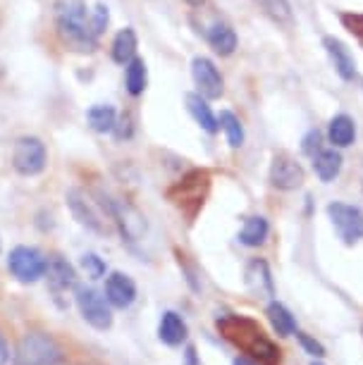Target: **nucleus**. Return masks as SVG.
<instances>
[{
	"mask_svg": "<svg viewBox=\"0 0 363 365\" xmlns=\"http://www.w3.org/2000/svg\"><path fill=\"white\" fill-rule=\"evenodd\" d=\"M218 327H220V332L232 344H237L239 349H244L246 354L256 358L258 365H280V361H282L280 349L263 334V329L253 320L242 318V315L239 318L237 315H230V318L218 320Z\"/></svg>",
	"mask_w": 363,
	"mask_h": 365,
	"instance_id": "nucleus-1",
	"label": "nucleus"
},
{
	"mask_svg": "<svg viewBox=\"0 0 363 365\" xmlns=\"http://www.w3.org/2000/svg\"><path fill=\"white\" fill-rule=\"evenodd\" d=\"M53 10H56V24L65 43L74 51L91 53L96 48V36L88 24L84 0H56Z\"/></svg>",
	"mask_w": 363,
	"mask_h": 365,
	"instance_id": "nucleus-2",
	"label": "nucleus"
},
{
	"mask_svg": "<svg viewBox=\"0 0 363 365\" xmlns=\"http://www.w3.org/2000/svg\"><path fill=\"white\" fill-rule=\"evenodd\" d=\"M60 361H63V351L53 336L44 332L24 334L15 356V365H58Z\"/></svg>",
	"mask_w": 363,
	"mask_h": 365,
	"instance_id": "nucleus-3",
	"label": "nucleus"
},
{
	"mask_svg": "<svg viewBox=\"0 0 363 365\" xmlns=\"http://www.w3.org/2000/svg\"><path fill=\"white\" fill-rule=\"evenodd\" d=\"M98 203L115 220V225L120 227V234L127 241L143 239V234H146V217L134 205H129L127 201H118V198H111L106 194H98Z\"/></svg>",
	"mask_w": 363,
	"mask_h": 365,
	"instance_id": "nucleus-4",
	"label": "nucleus"
},
{
	"mask_svg": "<svg viewBox=\"0 0 363 365\" xmlns=\"http://www.w3.org/2000/svg\"><path fill=\"white\" fill-rule=\"evenodd\" d=\"M327 217H330L332 227L337 230L339 239L344 241V244L352 246V244H359L363 239V210L361 208L334 201L327 205Z\"/></svg>",
	"mask_w": 363,
	"mask_h": 365,
	"instance_id": "nucleus-5",
	"label": "nucleus"
},
{
	"mask_svg": "<svg viewBox=\"0 0 363 365\" xmlns=\"http://www.w3.org/2000/svg\"><path fill=\"white\" fill-rule=\"evenodd\" d=\"M77 308L88 325L96 329H111L113 327V311L111 303L103 294H98L91 287L77 289Z\"/></svg>",
	"mask_w": 363,
	"mask_h": 365,
	"instance_id": "nucleus-6",
	"label": "nucleus"
},
{
	"mask_svg": "<svg viewBox=\"0 0 363 365\" xmlns=\"http://www.w3.org/2000/svg\"><path fill=\"white\" fill-rule=\"evenodd\" d=\"M46 163H48L46 146L36 136H22V139L15 143V150H12V168H15L19 175H24V177L39 175V172H44Z\"/></svg>",
	"mask_w": 363,
	"mask_h": 365,
	"instance_id": "nucleus-7",
	"label": "nucleus"
},
{
	"mask_svg": "<svg viewBox=\"0 0 363 365\" xmlns=\"http://www.w3.org/2000/svg\"><path fill=\"white\" fill-rule=\"evenodd\" d=\"M8 267L19 282L34 284L46 274V258L44 253L31 249V246H17V249L10 251Z\"/></svg>",
	"mask_w": 363,
	"mask_h": 365,
	"instance_id": "nucleus-8",
	"label": "nucleus"
},
{
	"mask_svg": "<svg viewBox=\"0 0 363 365\" xmlns=\"http://www.w3.org/2000/svg\"><path fill=\"white\" fill-rule=\"evenodd\" d=\"M67 205H70L72 215L77 217L79 225H84L86 230H91L96 234H106V220L98 212V208L93 205V201L88 198L81 189H70L67 191Z\"/></svg>",
	"mask_w": 363,
	"mask_h": 365,
	"instance_id": "nucleus-9",
	"label": "nucleus"
},
{
	"mask_svg": "<svg viewBox=\"0 0 363 365\" xmlns=\"http://www.w3.org/2000/svg\"><path fill=\"white\" fill-rule=\"evenodd\" d=\"M304 168L294 158L280 153L272 158L270 165V184L280 191H294L304 184Z\"/></svg>",
	"mask_w": 363,
	"mask_h": 365,
	"instance_id": "nucleus-10",
	"label": "nucleus"
},
{
	"mask_svg": "<svg viewBox=\"0 0 363 365\" xmlns=\"http://www.w3.org/2000/svg\"><path fill=\"white\" fill-rule=\"evenodd\" d=\"M191 77H194L198 93H201L203 98H220L223 96L225 84H223V77H220V72H218V67L213 65V60L194 58V63H191Z\"/></svg>",
	"mask_w": 363,
	"mask_h": 365,
	"instance_id": "nucleus-11",
	"label": "nucleus"
},
{
	"mask_svg": "<svg viewBox=\"0 0 363 365\" xmlns=\"http://www.w3.org/2000/svg\"><path fill=\"white\" fill-rule=\"evenodd\" d=\"M44 277L48 279V287H51L56 294L67 292V289H72L77 284V272H74V267L67 263L63 256H58V253H53L51 258H46Z\"/></svg>",
	"mask_w": 363,
	"mask_h": 365,
	"instance_id": "nucleus-12",
	"label": "nucleus"
},
{
	"mask_svg": "<svg viewBox=\"0 0 363 365\" xmlns=\"http://www.w3.org/2000/svg\"><path fill=\"white\" fill-rule=\"evenodd\" d=\"M106 299L115 308H129L136 301V284L125 272H113L106 279Z\"/></svg>",
	"mask_w": 363,
	"mask_h": 365,
	"instance_id": "nucleus-13",
	"label": "nucleus"
},
{
	"mask_svg": "<svg viewBox=\"0 0 363 365\" xmlns=\"http://www.w3.org/2000/svg\"><path fill=\"white\" fill-rule=\"evenodd\" d=\"M246 287H249L256 296H261V299H270V296H275L272 272H270V267L263 258L251 260L249 267H246Z\"/></svg>",
	"mask_w": 363,
	"mask_h": 365,
	"instance_id": "nucleus-14",
	"label": "nucleus"
},
{
	"mask_svg": "<svg viewBox=\"0 0 363 365\" xmlns=\"http://www.w3.org/2000/svg\"><path fill=\"white\" fill-rule=\"evenodd\" d=\"M323 46H325L327 55H330V60H332V65H334V70H337L339 77L344 81H352L356 77V63H354V55L349 53V48L332 36H327L323 41Z\"/></svg>",
	"mask_w": 363,
	"mask_h": 365,
	"instance_id": "nucleus-15",
	"label": "nucleus"
},
{
	"mask_svg": "<svg viewBox=\"0 0 363 365\" xmlns=\"http://www.w3.org/2000/svg\"><path fill=\"white\" fill-rule=\"evenodd\" d=\"M158 336L163 344H168V346H180V344L187 341L189 336V327L187 322L180 313L175 311H165L160 318V325H158Z\"/></svg>",
	"mask_w": 363,
	"mask_h": 365,
	"instance_id": "nucleus-16",
	"label": "nucleus"
},
{
	"mask_svg": "<svg viewBox=\"0 0 363 365\" xmlns=\"http://www.w3.org/2000/svg\"><path fill=\"white\" fill-rule=\"evenodd\" d=\"M187 108H189L191 117L201 125V129H205L208 134L218 132V125H220V122L215 120L213 110H210V106L205 103L201 93H187Z\"/></svg>",
	"mask_w": 363,
	"mask_h": 365,
	"instance_id": "nucleus-17",
	"label": "nucleus"
},
{
	"mask_svg": "<svg viewBox=\"0 0 363 365\" xmlns=\"http://www.w3.org/2000/svg\"><path fill=\"white\" fill-rule=\"evenodd\" d=\"M268 320L272 329L277 332V336H292L297 334V318L292 315V311L287 306H282L280 301H270L268 303Z\"/></svg>",
	"mask_w": 363,
	"mask_h": 365,
	"instance_id": "nucleus-18",
	"label": "nucleus"
},
{
	"mask_svg": "<svg viewBox=\"0 0 363 365\" xmlns=\"http://www.w3.org/2000/svg\"><path fill=\"white\" fill-rule=\"evenodd\" d=\"M327 136H330L332 146H337V148L352 146L354 139H356L354 120L349 115H334L330 120V127H327Z\"/></svg>",
	"mask_w": 363,
	"mask_h": 365,
	"instance_id": "nucleus-19",
	"label": "nucleus"
},
{
	"mask_svg": "<svg viewBox=\"0 0 363 365\" xmlns=\"http://www.w3.org/2000/svg\"><path fill=\"white\" fill-rule=\"evenodd\" d=\"M270 234V225L268 220L261 217V215H253L244 222L242 232H239V241H242L244 246H251V249H256V246H261L265 239H268Z\"/></svg>",
	"mask_w": 363,
	"mask_h": 365,
	"instance_id": "nucleus-20",
	"label": "nucleus"
},
{
	"mask_svg": "<svg viewBox=\"0 0 363 365\" xmlns=\"http://www.w3.org/2000/svg\"><path fill=\"white\" fill-rule=\"evenodd\" d=\"M208 43L218 55H232L237 48V34L230 24L218 22L213 24V29L208 31Z\"/></svg>",
	"mask_w": 363,
	"mask_h": 365,
	"instance_id": "nucleus-21",
	"label": "nucleus"
},
{
	"mask_svg": "<svg viewBox=\"0 0 363 365\" xmlns=\"http://www.w3.org/2000/svg\"><path fill=\"white\" fill-rule=\"evenodd\" d=\"M136 34L132 26H127V29L118 31V36L113 38V60L118 65H127L129 60H134L136 55Z\"/></svg>",
	"mask_w": 363,
	"mask_h": 365,
	"instance_id": "nucleus-22",
	"label": "nucleus"
},
{
	"mask_svg": "<svg viewBox=\"0 0 363 365\" xmlns=\"http://www.w3.org/2000/svg\"><path fill=\"white\" fill-rule=\"evenodd\" d=\"M313 170H316V175L323 179V182H332L342 170V155L337 150L323 148L320 153L313 155Z\"/></svg>",
	"mask_w": 363,
	"mask_h": 365,
	"instance_id": "nucleus-23",
	"label": "nucleus"
},
{
	"mask_svg": "<svg viewBox=\"0 0 363 365\" xmlns=\"http://www.w3.org/2000/svg\"><path fill=\"white\" fill-rule=\"evenodd\" d=\"M86 120H88V127H91L93 132L108 134V132H113V129H115L118 113H115L113 106H106V103H101V106H93L91 110H88Z\"/></svg>",
	"mask_w": 363,
	"mask_h": 365,
	"instance_id": "nucleus-24",
	"label": "nucleus"
},
{
	"mask_svg": "<svg viewBox=\"0 0 363 365\" xmlns=\"http://www.w3.org/2000/svg\"><path fill=\"white\" fill-rule=\"evenodd\" d=\"M125 81H127V91L132 96H141L146 91L148 84V72H146V63L141 58H134L127 63V72H125Z\"/></svg>",
	"mask_w": 363,
	"mask_h": 365,
	"instance_id": "nucleus-25",
	"label": "nucleus"
},
{
	"mask_svg": "<svg viewBox=\"0 0 363 365\" xmlns=\"http://www.w3.org/2000/svg\"><path fill=\"white\" fill-rule=\"evenodd\" d=\"M258 8H261L265 15H268L272 22L277 24H292L294 19V12H292V5L290 0H256Z\"/></svg>",
	"mask_w": 363,
	"mask_h": 365,
	"instance_id": "nucleus-26",
	"label": "nucleus"
},
{
	"mask_svg": "<svg viewBox=\"0 0 363 365\" xmlns=\"http://www.w3.org/2000/svg\"><path fill=\"white\" fill-rule=\"evenodd\" d=\"M220 127H223V132L225 136H227V143L232 148H239L244 143V127H242V122H239V117L237 115H232V113H225L220 115Z\"/></svg>",
	"mask_w": 363,
	"mask_h": 365,
	"instance_id": "nucleus-27",
	"label": "nucleus"
},
{
	"mask_svg": "<svg viewBox=\"0 0 363 365\" xmlns=\"http://www.w3.org/2000/svg\"><path fill=\"white\" fill-rule=\"evenodd\" d=\"M108 22H111V12H108V8L103 3H98L93 8V15L91 19H88V24H91V31H93V36L98 38L103 31H106V26Z\"/></svg>",
	"mask_w": 363,
	"mask_h": 365,
	"instance_id": "nucleus-28",
	"label": "nucleus"
},
{
	"mask_svg": "<svg viewBox=\"0 0 363 365\" xmlns=\"http://www.w3.org/2000/svg\"><path fill=\"white\" fill-rule=\"evenodd\" d=\"M297 339H299V344H301V349H304L308 356H313V358H323V356H325V346H323L320 341L313 339L311 334L297 332Z\"/></svg>",
	"mask_w": 363,
	"mask_h": 365,
	"instance_id": "nucleus-29",
	"label": "nucleus"
},
{
	"mask_svg": "<svg viewBox=\"0 0 363 365\" xmlns=\"http://www.w3.org/2000/svg\"><path fill=\"white\" fill-rule=\"evenodd\" d=\"M81 267H84L88 277H93V279L103 277V272H106V263H103L96 253H86V256L81 258Z\"/></svg>",
	"mask_w": 363,
	"mask_h": 365,
	"instance_id": "nucleus-30",
	"label": "nucleus"
},
{
	"mask_svg": "<svg viewBox=\"0 0 363 365\" xmlns=\"http://www.w3.org/2000/svg\"><path fill=\"white\" fill-rule=\"evenodd\" d=\"M115 136H118V139H129V136H132V132H134V125H132V115H122L118 122H115Z\"/></svg>",
	"mask_w": 363,
	"mask_h": 365,
	"instance_id": "nucleus-31",
	"label": "nucleus"
},
{
	"mask_svg": "<svg viewBox=\"0 0 363 365\" xmlns=\"http://www.w3.org/2000/svg\"><path fill=\"white\" fill-rule=\"evenodd\" d=\"M320 141H323V136H320V132L316 129V132H308L306 134V139H304V153H308V155H316V153H320Z\"/></svg>",
	"mask_w": 363,
	"mask_h": 365,
	"instance_id": "nucleus-32",
	"label": "nucleus"
},
{
	"mask_svg": "<svg viewBox=\"0 0 363 365\" xmlns=\"http://www.w3.org/2000/svg\"><path fill=\"white\" fill-rule=\"evenodd\" d=\"M342 19H344V24L349 26V29H352L354 34H359V36L363 38V17L361 15H344Z\"/></svg>",
	"mask_w": 363,
	"mask_h": 365,
	"instance_id": "nucleus-33",
	"label": "nucleus"
},
{
	"mask_svg": "<svg viewBox=\"0 0 363 365\" xmlns=\"http://www.w3.org/2000/svg\"><path fill=\"white\" fill-rule=\"evenodd\" d=\"M8 358H10V349H8V344H5L3 336H0V365L8 363Z\"/></svg>",
	"mask_w": 363,
	"mask_h": 365,
	"instance_id": "nucleus-34",
	"label": "nucleus"
},
{
	"mask_svg": "<svg viewBox=\"0 0 363 365\" xmlns=\"http://www.w3.org/2000/svg\"><path fill=\"white\" fill-rule=\"evenodd\" d=\"M232 365H256V363L249 361V358H244V356H239V358H235V363Z\"/></svg>",
	"mask_w": 363,
	"mask_h": 365,
	"instance_id": "nucleus-35",
	"label": "nucleus"
},
{
	"mask_svg": "<svg viewBox=\"0 0 363 365\" xmlns=\"http://www.w3.org/2000/svg\"><path fill=\"white\" fill-rule=\"evenodd\" d=\"M187 3L191 5V8H201V5L205 3V0H187Z\"/></svg>",
	"mask_w": 363,
	"mask_h": 365,
	"instance_id": "nucleus-36",
	"label": "nucleus"
},
{
	"mask_svg": "<svg viewBox=\"0 0 363 365\" xmlns=\"http://www.w3.org/2000/svg\"><path fill=\"white\" fill-rule=\"evenodd\" d=\"M311 365H323V363H316V361H313V363H311Z\"/></svg>",
	"mask_w": 363,
	"mask_h": 365,
	"instance_id": "nucleus-37",
	"label": "nucleus"
}]
</instances>
